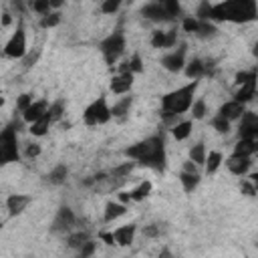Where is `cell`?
I'll return each instance as SVG.
<instances>
[{"instance_id":"1","label":"cell","mask_w":258,"mask_h":258,"mask_svg":"<svg viewBox=\"0 0 258 258\" xmlns=\"http://www.w3.org/2000/svg\"><path fill=\"white\" fill-rule=\"evenodd\" d=\"M129 161L141 167H149L153 171H165L167 165V151H165V137L163 133H153L123 151Z\"/></svg>"},{"instance_id":"2","label":"cell","mask_w":258,"mask_h":258,"mask_svg":"<svg viewBox=\"0 0 258 258\" xmlns=\"http://www.w3.org/2000/svg\"><path fill=\"white\" fill-rule=\"evenodd\" d=\"M198 85H200V81H189L161 97V117L165 123H173L179 115L189 111V107L194 103V95L198 91Z\"/></svg>"},{"instance_id":"3","label":"cell","mask_w":258,"mask_h":258,"mask_svg":"<svg viewBox=\"0 0 258 258\" xmlns=\"http://www.w3.org/2000/svg\"><path fill=\"white\" fill-rule=\"evenodd\" d=\"M258 16V6L254 0H224L218 4H210V20H232V22H248Z\"/></svg>"},{"instance_id":"4","label":"cell","mask_w":258,"mask_h":258,"mask_svg":"<svg viewBox=\"0 0 258 258\" xmlns=\"http://www.w3.org/2000/svg\"><path fill=\"white\" fill-rule=\"evenodd\" d=\"M22 151L18 143V129L14 123H8L0 129V169L20 161Z\"/></svg>"},{"instance_id":"5","label":"cell","mask_w":258,"mask_h":258,"mask_svg":"<svg viewBox=\"0 0 258 258\" xmlns=\"http://www.w3.org/2000/svg\"><path fill=\"white\" fill-rule=\"evenodd\" d=\"M141 14L147 20L153 22H171L181 16V6L177 0H161V2H149L141 8Z\"/></svg>"},{"instance_id":"6","label":"cell","mask_w":258,"mask_h":258,"mask_svg":"<svg viewBox=\"0 0 258 258\" xmlns=\"http://www.w3.org/2000/svg\"><path fill=\"white\" fill-rule=\"evenodd\" d=\"M125 48H127V38L121 28H115L111 34H107L99 42V50L107 64H115L119 60V56L125 52Z\"/></svg>"},{"instance_id":"7","label":"cell","mask_w":258,"mask_h":258,"mask_svg":"<svg viewBox=\"0 0 258 258\" xmlns=\"http://www.w3.org/2000/svg\"><path fill=\"white\" fill-rule=\"evenodd\" d=\"M111 121V105L107 101L105 95H99L97 99H93L85 111H83V123L89 125V127H95V125H105Z\"/></svg>"},{"instance_id":"8","label":"cell","mask_w":258,"mask_h":258,"mask_svg":"<svg viewBox=\"0 0 258 258\" xmlns=\"http://www.w3.org/2000/svg\"><path fill=\"white\" fill-rule=\"evenodd\" d=\"M28 52V42H26V30H24V24L22 20H18V26L14 28V32L10 34V38L6 40L4 44V54L8 58H24Z\"/></svg>"},{"instance_id":"9","label":"cell","mask_w":258,"mask_h":258,"mask_svg":"<svg viewBox=\"0 0 258 258\" xmlns=\"http://www.w3.org/2000/svg\"><path fill=\"white\" fill-rule=\"evenodd\" d=\"M75 226H77V216H75V212H73L71 208L62 206V208L56 212L54 220H52L50 232H54V234H71V232L75 230Z\"/></svg>"},{"instance_id":"10","label":"cell","mask_w":258,"mask_h":258,"mask_svg":"<svg viewBox=\"0 0 258 258\" xmlns=\"http://www.w3.org/2000/svg\"><path fill=\"white\" fill-rule=\"evenodd\" d=\"M185 52H187V48H185V44H179L177 48H173L171 52H167V54H163L161 56V67L165 69V71H169V73H179V71H183V67H185Z\"/></svg>"},{"instance_id":"11","label":"cell","mask_w":258,"mask_h":258,"mask_svg":"<svg viewBox=\"0 0 258 258\" xmlns=\"http://www.w3.org/2000/svg\"><path fill=\"white\" fill-rule=\"evenodd\" d=\"M238 135H240V139H256L258 137V115L256 113L246 111L240 117Z\"/></svg>"},{"instance_id":"12","label":"cell","mask_w":258,"mask_h":258,"mask_svg":"<svg viewBox=\"0 0 258 258\" xmlns=\"http://www.w3.org/2000/svg\"><path fill=\"white\" fill-rule=\"evenodd\" d=\"M133 83H135V77L131 73H117L111 77L109 89L115 95H129V91L133 89Z\"/></svg>"},{"instance_id":"13","label":"cell","mask_w":258,"mask_h":258,"mask_svg":"<svg viewBox=\"0 0 258 258\" xmlns=\"http://www.w3.org/2000/svg\"><path fill=\"white\" fill-rule=\"evenodd\" d=\"M135 234H137V224H123V226L111 230L113 244H117V246H131L135 240Z\"/></svg>"},{"instance_id":"14","label":"cell","mask_w":258,"mask_h":258,"mask_svg":"<svg viewBox=\"0 0 258 258\" xmlns=\"http://www.w3.org/2000/svg\"><path fill=\"white\" fill-rule=\"evenodd\" d=\"M177 44V30H153L151 34V46L153 48H173Z\"/></svg>"},{"instance_id":"15","label":"cell","mask_w":258,"mask_h":258,"mask_svg":"<svg viewBox=\"0 0 258 258\" xmlns=\"http://www.w3.org/2000/svg\"><path fill=\"white\" fill-rule=\"evenodd\" d=\"M30 202H32V196L28 194H10L6 198V210L10 216H20L28 208Z\"/></svg>"},{"instance_id":"16","label":"cell","mask_w":258,"mask_h":258,"mask_svg":"<svg viewBox=\"0 0 258 258\" xmlns=\"http://www.w3.org/2000/svg\"><path fill=\"white\" fill-rule=\"evenodd\" d=\"M246 111H248V109H246V105H242V103H238V101L230 99V101H226V103L220 107L218 115L232 123V121H240V117H242Z\"/></svg>"},{"instance_id":"17","label":"cell","mask_w":258,"mask_h":258,"mask_svg":"<svg viewBox=\"0 0 258 258\" xmlns=\"http://www.w3.org/2000/svg\"><path fill=\"white\" fill-rule=\"evenodd\" d=\"M48 105H50V103H48L46 99H34V101L30 103V107L22 113V119H24L28 125L34 123V121H38V119L48 111Z\"/></svg>"},{"instance_id":"18","label":"cell","mask_w":258,"mask_h":258,"mask_svg":"<svg viewBox=\"0 0 258 258\" xmlns=\"http://www.w3.org/2000/svg\"><path fill=\"white\" fill-rule=\"evenodd\" d=\"M208 69H210V62H204L202 58H191L189 62H185L183 73L189 81H200L204 75H208Z\"/></svg>"},{"instance_id":"19","label":"cell","mask_w":258,"mask_h":258,"mask_svg":"<svg viewBox=\"0 0 258 258\" xmlns=\"http://www.w3.org/2000/svg\"><path fill=\"white\" fill-rule=\"evenodd\" d=\"M226 167L234 175H246L248 169L252 167V157H236V155H230L226 159Z\"/></svg>"},{"instance_id":"20","label":"cell","mask_w":258,"mask_h":258,"mask_svg":"<svg viewBox=\"0 0 258 258\" xmlns=\"http://www.w3.org/2000/svg\"><path fill=\"white\" fill-rule=\"evenodd\" d=\"M127 210H129V206H125V204H121V202H107V204H105V212H103V222H105V224H111L113 220L125 216Z\"/></svg>"},{"instance_id":"21","label":"cell","mask_w":258,"mask_h":258,"mask_svg":"<svg viewBox=\"0 0 258 258\" xmlns=\"http://www.w3.org/2000/svg\"><path fill=\"white\" fill-rule=\"evenodd\" d=\"M258 149V141L256 139H238V143L234 145L232 155L236 157H252Z\"/></svg>"},{"instance_id":"22","label":"cell","mask_w":258,"mask_h":258,"mask_svg":"<svg viewBox=\"0 0 258 258\" xmlns=\"http://www.w3.org/2000/svg\"><path fill=\"white\" fill-rule=\"evenodd\" d=\"M254 97H256V81L238 85V91L234 93V101H238V103H242V105L250 103Z\"/></svg>"},{"instance_id":"23","label":"cell","mask_w":258,"mask_h":258,"mask_svg":"<svg viewBox=\"0 0 258 258\" xmlns=\"http://www.w3.org/2000/svg\"><path fill=\"white\" fill-rule=\"evenodd\" d=\"M52 125V119H50V115H48V111L38 119V121H34V123H30V133L34 135V137H42V135H46L48 133V127Z\"/></svg>"},{"instance_id":"24","label":"cell","mask_w":258,"mask_h":258,"mask_svg":"<svg viewBox=\"0 0 258 258\" xmlns=\"http://www.w3.org/2000/svg\"><path fill=\"white\" fill-rule=\"evenodd\" d=\"M191 129H194V123H191L189 119L177 121V123H173V127H171V135H173L177 141H183V139H187V137L191 135Z\"/></svg>"},{"instance_id":"25","label":"cell","mask_w":258,"mask_h":258,"mask_svg":"<svg viewBox=\"0 0 258 258\" xmlns=\"http://www.w3.org/2000/svg\"><path fill=\"white\" fill-rule=\"evenodd\" d=\"M67 175H69V167H67L64 163H58V165H54V167L48 171L46 179H48V183H52V185H60V183L67 181Z\"/></svg>"},{"instance_id":"26","label":"cell","mask_w":258,"mask_h":258,"mask_svg":"<svg viewBox=\"0 0 258 258\" xmlns=\"http://www.w3.org/2000/svg\"><path fill=\"white\" fill-rule=\"evenodd\" d=\"M151 189H153V183H151L149 179H143V181H139V185H137V187L129 189L131 202H143V200H145V198L151 194Z\"/></svg>"},{"instance_id":"27","label":"cell","mask_w":258,"mask_h":258,"mask_svg":"<svg viewBox=\"0 0 258 258\" xmlns=\"http://www.w3.org/2000/svg\"><path fill=\"white\" fill-rule=\"evenodd\" d=\"M200 181H202L200 173H185V171H179V183H181V187H183L185 194H191V191L200 185Z\"/></svg>"},{"instance_id":"28","label":"cell","mask_w":258,"mask_h":258,"mask_svg":"<svg viewBox=\"0 0 258 258\" xmlns=\"http://www.w3.org/2000/svg\"><path fill=\"white\" fill-rule=\"evenodd\" d=\"M141 71H143V60H141L139 54L129 56V60H125V62L121 64V69H119V73H131L133 77H135L137 73H141Z\"/></svg>"},{"instance_id":"29","label":"cell","mask_w":258,"mask_h":258,"mask_svg":"<svg viewBox=\"0 0 258 258\" xmlns=\"http://www.w3.org/2000/svg\"><path fill=\"white\" fill-rule=\"evenodd\" d=\"M222 161H224V155H222L220 151H210V153L206 155V161H204L206 173H216V171L220 169Z\"/></svg>"},{"instance_id":"30","label":"cell","mask_w":258,"mask_h":258,"mask_svg":"<svg viewBox=\"0 0 258 258\" xmlns=\"http://www.w3.org/2000/svg\"><path fill=\"white\" fill-rule=\"evenodd\" d=\"M131 105H133V97H131V95H129V97H123L121 101H117V103L111 107V117H125V115L129 113Z\"/></svg>"},{"instance_id":"31","label":"cell","mask_w":258,"mask_h":258,"mask_svg":"<svg viewBox=\"0 0 258 258\" xmlns=\"http://www.w3.org/2000/svg\"><path fill=\"white\" fill-rule=\"evenodd\" d=\"M206 155H208V151H206V145L202 141H198L189 147V161H194L196 165H204Z\"/></svg>"},{"instance_id":"32","label":"cell","mask_w":258,"mask_h":258,"mask_svg":"<svg viewBox=\"0 0 258 258\" xmlns=\"http://www.w3.org/2000/svg\"><path fill=\"white\" fill-rule=\"evenodd\" d=\"M135 169V163L133 161H125V163H121V165H117V167H113L111 169V177H115V179H125V177H129V173Z\"/></svg>"},{"instance_id":"33","label":"cell","mask_w":258,"mask_h":258,"mask_svg":"<svg viewBox=\"0 0 258 258\" xmlns=\"http://www.w3.org/2000/svg\"><path fill=\"white\" fill-rule=\"evenodd\" d=\"M87 240H91L87 232L75 230V232H71V234H69V238H67V244H69L71 248H77V250H79V248H81V246H83Z\"/></svg>"},{"instance_id":"34","label":"cell","mask_w":258,"mask_h":258,"mask_svg":"<svg viewBox=\"0 0 258 258\" xmlns=\"http://www.w3.org/2000/svg\"><path fill=\"white\" fill-rule=\"evenodd\" d=\"M216 32H218V28H216L214 22H210V20H200V26H198L196 36H200V38H210V36H214Z\"/></svg>"},{"instance_id":"35","label":"cell","mask_w":258,"mask_h":258,"mask_svg":"<svg viewBox=\"0 0 258 258\" xmlns=\"http://www.w3.org/2000/svg\"><path fill=\"white\" fill-rule=\"evenodd\" d=\"M189 111H191V117H194V119H204L206 113H208V105H206L204 99H194Z\"/></svg>"},{"instance_id":"36","label":"cell","mask_w":258,"mask_h":258,"mask_svg":"<svg viewBox=\"0 0 258 258\" xmlns=\"http://www.w3.org/2000/svg\"><path fill=\"white\" fill-rule=\"evenodd\" d=\"M60 24V14L58 12H48L44 16H40V26L42 28H54Z\"/></svg>"},{"instance_id":"37","label":"cell","mask_w":258,"mask_h":258,"mask_svg":"<svg viewBox=\"0 0 258 258\" xmlns=\"http://www.w3.org/2000/svg\"><path fill=\"white\" fill-rule=\"evenodd\" d=\"M48 115H50L52 123L58 121V119L64 115V101H54V103H50V105H48Z\"/></svg>"},{"instance_id":"38","label":"cell","mask_w":258,"mask_h":258,"mask_svg":"<svg viewBox=\"0 0 258 258\" xmlns=\"http://www.w3.org/2000/svg\"><path fill=\"white\" fill-rule=\"evenodd\" d=\"M210 125H212L218 133H228V131H230V121H226V119L220 117V115H214V117L210 119Z\"/></svg>"},{"instance_id":"39","label":"cell","mask_w":258,"mask_h":258,"mask_svg":"<svg viewBox=\"0 0 258 258\" xmlns=\"http://www.w3.org/2000/svg\"><path fill=\"white\" fill-rule=\"evenodd\" d=\"M198 26H200V20H198L196 16H183V18H181V28H183L185 32L196 34V32H198Z\"/></svg>"},{"instance_id":"40","label":"cell","mask_w":258,"mask_h":258,"mask_svg":"<svg viewBox=\"0 0 258 258\" xmlns=\"http://www.w3.org/2000/svg\"><path fill=\"white\" fill-rule=\"evenodd\" d=\"M30 8H32L36 14H40V16H44V14L52 12V6H50V2H48V0H36V2H32V4H30Z\"/></svg>"},{"instance_id":"41","label":"cell","mask_w":258,"mask_h":258,"mask_svg":"<svg viewBox=\"0 0 258 258\" xmlns=\"http://www.w3.org/2000/svg\"><path fill=\"white\" fill-rule=\"evenodd\" d=\"M32 101H34V97H32L30 93H24V95H20V97L16 99V111L22 115V113H24V111L30 107V103H32Z\"/></svg>"},{"instance_id":"42","label":"cell","mask_w":258,"mask_h":258,"mask_svg":"<svg viewBox=\"0 0 258 258\" xmlns=\"http://www.w3.org/2000/svg\"><path fill=\"white\" fill-rule=\"evenodd\" d=\"M161 226H163V224H159V222H155V224H147V226L143 228V236H145V238H159L161 232H163Z\"/></svg>"},{"instance_id":"43","label":"cell","mask_w":258,"mask_h":258,"mask_svg":"<svg viewBox=\"0 0 258 258\" xmlns=\"http://www.w3.org/2000/svg\"><path fill=\"white\" fill-rule=\"evenodd\" d=\"M99 8H101L103 14H109V16H111V14H115V12L121 8V2H119V0H105V2H101Z\"/></svg>"},{"instance_id":"44","label":"cell","mask_w":258,"mask_h":258,"mask_svg":"<svg viewBox=\"0 0 258 258\" xmlns=\"http://www.w3.org/2000/svg\"><path fill=\"white\" fill-rule=\"evenodd\" d=\"M250 81H256V71H238L236 73V85H244V83H250Z\"/></svg>"},{"instance_id":"45","label":"cell","mask_w":258,"mask_h":258,"mask_svg":"<svg viewBox=\"0 0 258 258\" xmlns=\"http://www.w3.org/2000/svg\"><path fill=\"white\" fill-rule=\"evenodd\" d=\"M95 248H97V244H95L93 240H87V242L79 248V258H91L93 252H95Z\"/></svg>"},{"instance_id":"46","label":"cell","mask_w":258,"mask_h":258,"mask_svg":"<svg viewBox=\"0 0 258 258\" xmlns=\"http://www.w3.org/2000/svg\"><path fill=\"white\" fill-rule=\"evenodd\" d=\"M40 151H42L40 143H28V145L24 147L22 155H24V157H28V159H32V157H38V155H40Z\"/></svg>"},{"instance_id":"47","label":"cell","mask_w":258,"mask_h":258,"mask_svg":"<svg viewBox=\"0 0 258 258\" xmlns=\"http://www.w3.org/2000/svg\"><path fill=\"white\" fill-rule=\"evenodd\" d=\"M240 191L244 194V196H256V185H254V181H246V179H242L240 181Z\"/></svg>"},{"instance_id":"48","label":"cell","mask_w":258,"mask_h":258,"mask_svg":"<svg viewBox=\"0 0 258 258\" xmlns=\"http://www.w3.org/2000/svg\"><path fill=\"white\" fill-rule=\"evenodd\" d=\"M181 171H185V173H200V171H198V165H196L194 161H189V159L183 163V169H181Z\"/></svg>"},{"instance_id":"49","label":"cell","mask_w":258,"mask_h":258,"mask_svg":"<svg viewBox=\"0 0 258 258\" xmlns=\"http://www.w3.org/2000/svg\"><path fill=\"white\" fill-rule=\"evenodd\" d=\"M157 258H173V254H171V250H169L167 246H163V248L159 250V254H157Z\"/></svg>"},{"instance_id":"50","label":"cell","mask_w":258,"mask_h":258,"mask_svg":"<svg viewBox=\"0 0 258 258\" xmlns=\"http://www.w3.org/2000/svg\"><path fill=\"white\" fill-rule=\"evenodd\" d=\"M10 22H12V14L10 12H4L2 14V26H8Z\"/></svg>"},{"instance_id":"51","label":"cell","mask_w":258,"mask_h":258,"mask_svg":"<svg viewBox=\"0 0 258 258\" xmlns=\"http://www.w3.org/2000/svg\"><path fill=\"white\" fill-rule=\"evenodd\" d=\"M2 105H4V97H0V107H2Z\"/></svg>"}]
</instances>
